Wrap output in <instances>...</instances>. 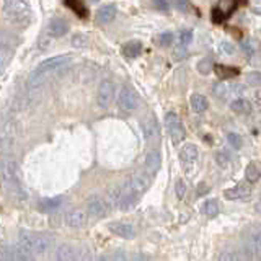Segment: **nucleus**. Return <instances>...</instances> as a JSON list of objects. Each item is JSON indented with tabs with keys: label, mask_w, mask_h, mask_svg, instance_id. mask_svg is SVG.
Wrapping results in <instances>:
<instances>
[{
	"label": "nucleus",
	"mask_w": 261,
	"mask_h": 261,
	"mask_svg": "<svg viewBox=\"0 0 261 261\" xmlns=\"http://www.w3.org/2000/svg\"><path fill=\"white\" fill-rule=\"evenodd\" d=\"M4 16L12 24L24 27L31 20V7L27 0H4Z\"/></svg>",
	"instance_id": "nucleus-3"
},
{
	"label": "nucleus",
	"mask_w": 261,
	"mask_h": 261,
	"mask_svg": "<svg viewBox=\"0 0 261 261\" xmlns=\"http://www.w3.org/2000/svg\"><path fill=\"white\" fill-rule=\"evenodd\" d=\"M12 59H13V49L10 46H0V73L8 67Z\"/></svg>",
	"instance_id": "nucleus-25"
},
{
	"label": "nucleus",
	"mask_w": 261,
	"mask_h": 261,
	"mask_svg": "<svg viewBox=\"0 0 261 261\" xmlns=\"http://www.w3.org/2000/svg\"><path fill=\"white\" fill-rule=\"evenodd\" d=\"M56 261H77V251L69 243H62L56 250Z\"/></svg>",
	"instance_id": "nucleus-18"
},
{
	"label": "nucleus",
	"mask_w": 261,
	"mask_h": 261,
	"mask_svg": "<svg viewBox=\"0 0 261 261\" xmlns=\"http://www.w3.org/2000/svg\"><path fill=\"white\" fill-rule=\"evenodd\" d=\"M243 255L247 261H261V228H250L243 239Z\"/></svg>",
	"instance_id": "nucleus-5"
},
{
	"label": "nucleus",
	"mask_w": 261,
	"mask_h": 261,
	"mask_svg": "<svg viewBox=\"0 0 261 261\" xmlns=\"http://www.w3.org/2000/svg\"><path fill=\"white\" fill-rule=\"evenodd\" d=\"M216 160H217V163L222 168H225L227 165H228V162H230V159H228V153L227 152H219L217 155H216Z\"/></svg>",
	"instance_id": "nucleus-43"
},
{
	"label": "nucleus",
	"mask_w": 261,
	"mask_h": 261,
	"mask_svg": "<svg viewBox=\"0 0 261 261\" xmlns=\"http://www.w3.org/2000/svg\"><path fill=\"white\" fill-rule=\"evenodd\" d=\"M222 18H224V15L220 13L219 8L212 10V21H214V23H220V21H222Z\"/></svg>",
	"instance_id": "nucleus-46"
},
{
	"label": "nucleus",
	"mask_w": 261,
	"mask_h": 261,
	"mask_svg": "<svg viewBox=\"0 0 261 261\" xmlns=\"http://www.w3.org/2000/svg\"><path fill=\"white\" fill-rule=\"evenodd\" d=\"M227 141L228 144H230L233 149H240V147L243 145V141H242V137L239 134H235V133H230L227 136Z\"/></svg>",
	"instance_id": "nucleus-37"
},
{
	"label": "nucleus",
	"mask_w": 261,
	"mask_h": 261,
	"mask_svg": "<svg viewBox=\"0 0 261 261\" xmlns=\"http://www.w3.org/2000/svg\"><path fill=\"white\" fill-rule=\"evenodd\" d=\"M198 155H199V150L194 144H185L181 147V150H179V162H181V167L190 171L194 167L196 160H198Z\"/></svg>",
	"instance_id": "nucleus-12"
},
{
	"label": "nucleus",
	"mask_w": 261,
	"mask_h": 261,
	"mask_svg": "<svg viewBox=\"0 0 261 261\" xmlns=\"http://www.w3.org/2000/svg\"><path fill=\"white\" fill-rule=\"evenodd\" d=\"M69 33V24L62 18H54L47 24V35L51 38H62Z\"/></svg>",
	"instance_id": "nucleus-17"
},
{
	"label": "nucleus",
	"mask_w": 261,
	"mask_h": 261,
	"mask_svg": "<svg viewBox=\"0 0 261 261\" xmlns=\"http://www.w3.org/2000/svg\"><path fill=\"white\" fill-rule=\"evenodd\" d=\"M0 261H18L16 258L13 247H0Z\"/></svg>",
	"instance_id": "nucleus-29"
},
{
	"label": "nucleus",
	"mask_w": 261,
	"mask_h": 261,
	"mask_svg": "<svg viewBox=\"0 0 261 261\" xmlns=\"http://www.w3.org/2000/svg\"><path fill=\"white\" fill-rule=\"evenodd\" d=\"M139 103H141V96H139V93L133 87L124 85L121 88L119 96H118V105L122 111H126V113L134 111L139 108Z\"/></svg>",
	"instance_id": "nucleus-7"
},
{
	"label": "nucleus",
	"mask_w": 261,
	"mask_h": 261,
	"mask_svg": "<svg viewBox=\"0 0 261 261\" xmlns=\"http://www.w3.org/2000/svg\"><path fill=\"white\" fill-rule=\"evenodd\" d=\"M13 251H15V255H16V258H18V261H36V258H35V255L30 251V250H27L23 247V245H20V243H16L15 247H13Z\"/></svg>",
	"instance_id": "nucleus-27"
},
{
	"label": "nucleus",
	"mask_w": 261,
	"mask_h": 261,
	"mask_svg": "<svg viewBox=\"0 0 261 261\" xmlns=\"http://www.w3.org/2000/svg\"><path fill=\"white\" fill-rule=\"evenodd\" d=\"M191 108L196 111V113H204L207 108H209V100L202 93H194L191 95Z\"/></svg>",
	"instance_id": "nucleus-22"
},
{
	"label": "nucleus",
	"mask_w": 261,
	"mask_h": 261,
	"mask_svg": "<svg viewBox=\"0 0 261 261\" xmlns=\"http://www.w3.org/2000/svg\"><path fill=\"white\" fill-rule=\"evenodd\" d=\"M108 228H110L111 233H114L116 237H121V239H126V240L134 239L136 233H137L136 227L129 222H111L108 225Z\"/></svg>",
	"instance_id": "nucleus-14"
},
{
	"label": "nucleus",
	"mask_w": 261,
	"mask_h": 261,
	"mask_svg": "<svg viewBox=\"0 0 261 261\" xmlns=\"http://www.w3.org/2000/svg\"><path fill=\"white\" fill-rule=\"evenodd\" d=\"M142 53V43L137 39H133V41H127V43L122 46V54L129 59H134L139 54Z\"/></svg>",
	"instance_id": "nucleus-20"
},
{
	"label": "nucleus",
	"mask_w": 261,
	"mask_h": 261,
	"mask_svg": "<svg viewBox=\"0 0 261 261\" xmlns=\"http://www.w3.org/2000/svg\"><path fill=\"white\" fill-rule=\"evenodd\" d=\"M87 44H88V39H87L85 35H80V33H77L75 36H72V46L73 47L82 49V47H85Z\"/></svg>",
	"instance_id": "nucleus-36"
},
{
	"label": "nucleus",
	"mask_w": 261,
	"mask_h": 261,
	"mask_svg": "<svg viewBox=\"0 0 261 261\" xmlns=\"http://www.w3.org/2000/svg\"><path fill=\"white\" fill-rule=\"evenodd\" d=\"M173 39H175L173 33H171V31H165V33H162V35H159L157 44L162 46V47H168V46H171V43H173Z\"/></svg>",
	"instance_id": "nucleus-31"
},
{
	"label": "nucleus",
	"mask_w": 261,
	"mask_h": 261,
	"mask_svg": "<svg viewBox=\"0 0 261 261\" xmlns=\"http://www.w3.org/2000/svg\"><path fill=\"white\" fill-rule=\"evenodd\" d=\"M253 13L261 15V7H255V8H253Z\"/></svg>",
	"instance_id": "nucleus-49"
},
{
	"label": "nucleus",
	"mask_w": 261,
	"mask_h": 261,
	"mask_svg": "<svg viewBox=\"0 0 261 261\" xmlns=\"http://www.w3.org/2000/svg\"><path fill=\"white\" fill-rule=\"evenodd\" d=\"M245 178H247L248 183H256L258 179L261 178V171L258 168L256 163H250V165L247 167V170H245Z\"/></svg>",
	"instance_id": "nucleus-28"
},
{
	"label": "nucleus",
	"mask_w": 261,
	"mask_h": 261,
	"mask_svg": "<svg viewBox=\"0 0 261 261\" xmlns=\"http://www.w3.org/2000/svg\"><path fill=\"white\" fill-rule=\"evenodd\" d=\"M250 194H251V186H250V185H247V183H239L237 186L228 188V190H225V191H224L225 199H228V201L245 199V198H248Z\"/></svg>",
	"instance_id": "nucleus-15"
},
{
	"label": "nucleus",
	"mask_w": 261,
	"mask_h": 261,
	"mask_svg": "<svg viewBox=\"0 0 261 261\" xmlns=\"http://www.w3.org/2000/svg\"><path fill=\"white\" fill-rule=\"evenodd\" d=\"M152 4L159 12H163V13L170 12V2H168V0H152Z\"/></svg>",
	"instance_id": "nucleus-41"
},
{
	"label": "nucleus",
	"mask_w": 261,
	"mask_h": 261,
	"mask_svg": "<svg viewBox=\"0 0 261 261\" xmlns=\"http://www.w3.org/2000/svg\"><path fill=\"white\" fill-rule=\"evenodd\" d=\"M114 18H116V7L114 5H103L96 10V21L106 24L111 23Z\"/></svg>",
	"instance_id": "nucleus-19"
},
{
	"label": "nucleus",
	"mask_w": 261,
	"mask_h": 261,
	"mask_svg": "<svg viewBox=\"0 0 261 261\" xmlns=\"http://www.w3.org/2000/svg\"><path fill=\"white\" fill-rule=\"evenodd\" d=\"M242 51L247 54V56H253L256 53V44L255 41H245V43L242 44Z\"/></svg>",
	"instance_id": "nucleus-40"
},
{
	"label": "nucleus",
	"mask_w": 261,
	"mask_h": 261,
	"mask_svg": "<svg viewBox=\"0 0 261 261\" xmlns=\"http://www.w3.org/2000/svg\"><path fill=\"white\" fill-rule=\"evenodd\" d=\"M70 62H72V57L67 54L54 56V57H51V59L43 61L28 77L27 90H39L49 79H51L53 75H56V73H59L61 70H64Z\"/></svg>",
	"instance_id": "nucleus-1"
},
{
	"label": "nucleus",
	"mask_w": 261,
	"mask_h": 261,
	"mask_svg": "<svg viewBox=\"0 0 261 261\" xmlns=\"http://www.w3.org/2000/svg\"><path fill=\"white\" fill-rule=\"evenodd\" d=\"M186 57H188V49H186V46L179 44L178 47L173 49V59L175 61H183V59H186Z\"/></svg>",
	"instance_id": "nucleus-38"
},
{
	"label": "nucleus",
	"mask_w": 261,
	"mask_h": 261,
	"mask_svg": "<svg viewBox=\"0 0 261 261\" xmlns=\"http://www.w3.org/2000/svg\"><path fill=\"white\" fill-rule=\"evenodd\" d=\"M175 193H176V196H178V199H181V201L186 199V196H188V186H186V183L183 181V179H176Z\"/></svg>",
	"instance_id": "nucleus-33"
},
{
	"label": "nucleus",
	"mask_w": 261,
	"mask_h": 261,
	"mask_svg": "<svg viewBox=\"0 0 261 261\" xmlns=\"http://www.w3.org/2000/svg\"><path fill=\"white\" fill-rule=\"evenodd\" d=\"M15 133H16L15 121L8 119L2 127V134H0V153L12 152L13 145H15Z\"/></svg>",
	"instance_id": "nucleus-8"
},
{
	"label": "nucleus",
	"mask_w": 261,
	"mask_h": 261,
	"mask_svg": "<svg viewBox=\"0 0 261 261\" xmlns=\"http://www.w3.org/2000/svg\"><path fill=\"white\" fill-rule=\"evenodd\" d=\"M18 243L23 245L24 248L30 250L33 255H44L51 248L53 240L46 233H36V232H20Z\"/></svg>",
	"instance_id": "nucleus-4"
},
{
	"label": "nucleus",
	"mask_w": 261,
	"mask_h": 261,
	"mask_svg": "<svg viewBox=\"0 0 261 261\" xmlns=\"http://www.w3.org/2000/svg\"><path fill=\"white\" fill-rule=\"evenodd\" d=\"M141 126H142V133L147 142H157L160 139V126H159L157 118H155V114H149L147 118H144Z\"/></svg>",
	"instance_id": "nucleus-11"
},
{
	"label": "nucleus",
	"mask_w": 261,
	"mask_h": 261,
	"mask_svg": "<svg viewBox=\"0 0 261 261\" xmlns=\"http://www.w3.org/2000/svg\"><path fill=\"white\" fill-rule=\"evenodd\" d=\"M175 5L178 7V10L183 12V13L191 10V5H190V2H188V0H175Z\"/></svg>",
	"instance_id": "nucleus-44"
},
{
	"label": "nucleus",
	"mask_w": 261,
	"mask_h": 261,
	"mask_svg": "<svg viewBox=\"0 0 261 261\" xmlns=\"http://www.w3.org/2000/svg\"><path fill=\"white\" fill-rule=\"evenodd\" d=\"M92 2H100V0H92Z\"/></svg>",
	"instance_id": "nucleus-51"
},
{
	"label": "nucleus",
	"mask_w": 261,
	"mask_h": 261,
	"mask_svg": "<svg viewBox=\"0 0 261 261\" xmlns=\"http://www.w3.org/2000/svg\"><path fill=\"white\" fill-rule=\"evenodd\" d=\"M201 211H202V214L206 216V217H211V219L212 217H217L219 212H220L217 199H207V201H204L202 206H201Z\"/></svg>",
	"instance_id": "nucleus-24"
},
{
	"label": "nucleus",
	"mask_w": 261,
	"mask_h": 261,
	"mask_svg": "<svg viewBox=\"0 0 261 261\" xmlns=\"http://www.w3.org/2000/svg\"><path fill=\"white\" fill-rule=\"evenodd\" d=\"M165 126H167V133L171 139L173 145H178L181 141H185V136H186V130L183 122L179 121L178 114L175 111H170L165 114Z\"/></svg>",
	"instance_id": "nucleus-6"
},
{
	"label": "nucleus",
	"mask_w": 261,
	"mask_h": 261,
	"mask_svg": "<svg viewBox=\"0 0 261 261\" xmlns=\"http://www.w3.org/2000/svg\"><path fill=\"white\" fill-rule=\"evenodd\" d=\"M95 261H110V258H108V256H105V255H101V256H98Z\"/></svg>",
	"instance_id": "nucleus-48"
},
{
	"label": "nucleus",
	"mask_w": 261,
	"mask_h": 261,
	"mask_svg": "<svg viewBox=\"0 0 261 261\" xmlns=\"http://www.w3.org/2000/svg\"><path fill=\"white\" fill-rule=\"evenodd\" d=\"M193 41V31L191 30H181L178 35V43L181 46H188Z\"/></svg>",
	"instance_id": "nucleus-34"
},
{
	"label": "nucleus",
	"mask_w": 261,
	"mask_h": 261,
	"mask_svg": "<svg viewBox=\"0 0 261 261\" xmlns=\"http://www.w3.org/2000/svg\"><path fill=\"white\" fill-rule=\"evenodd\" d=\"M212 69H214V64H212V61L209 59V57L198 62V72L201 73V75H209V73L212 72Z\"/></svg>",
	"instance_id": "nucleus-30"
},
{
	"label": "nucleus",
	"mask_w": 261,
	"mask_h": 261,
	"mask_svg": "<svg viewBox=\"0 0 261 261\" xmlns=\"http://www.w3.org/2000/svg\"><path fill=\"white\" fill-rule=\"evenodd\" d=\"M64 220H65V224H67L69 227L80 228V227H84L87 224V212L82 211V209H72V211L67 212V214H65Z\"/></svg>",
	"instance_id": "nucleus-16"
},
{
	"label": "nucleus",
	"mask_w": 261,
	"mask_h": 261,
	"mask_svg": "<svg viewBox=\"0 0 261 261\" xmlns=\"http://www.w3.org/2000/svg\"><path fill=\"white\" fill-rule=\"evenodd\" d=\"M0 183H2L5 190L18 201L28 199V193L23 186L21 171L16 162L13 160L0 162Z\"/></svg>",
	"instance_id": "nucleus-2"
},
{
	"label": "nucleus",
	"mask_w": 261,
	"mask_h": 261,
	"mask_svg": "<svg viewBox=\"0 0 261 261\" xmlns=\"http://www.w3.org/2000/svg\"><path fill=\"white\" fill-rule=\"evenodd\" d=\"M110 261H129V258H127V255H126L124 251L118 250V251H114L113 255H111Z\"/></svg>",
	"instance_id": "nucleus-45"
},
{
	"label": "nucleus",
	"mask_w": 261,
	"mask_h": 261,
	"mask_svg": "<svg viewBox=\"0 0 261 261\" xmlns=\"http://www.w3.org/2000/svg\"><path fill=\"white\" fill-rule=\"evenodd\" d=\"M133 261H144V258H141V256H136V258H134Z\"/></svg>",
	"instance_id": "nucleus-50"
},
{
	"label": "nucleus",
	"mask_w": 261,
	"mask_h": 261,
	"mask_svg": "<svg viewBox=\"0 0 261 261\" xmlns=\"http://www.w3.org/2000/svg\"><path fill=\"white\" fill-rule=\"evenodd\" d=\"M247 82L251 85H261V72L253 70L247 73Z\"/></svg>",
	"instance_id": "nucleus-39"
},
{
	"label": "nucleus",
	"mask_w": 261,
	"mask_h": 261,
	"mask_svg": "<svg viewBox=\"0 0 261 261\" xmlns=\"http://www.w3.org/2000/svg\"><path fill=\"white\" fill-rule=\"evenodd\" d=\"M219 49H220V53L227 56H232L235 53V46L232 43H228V41H222V43L219 44Z\"/></svg>",
	"instance_id": "nucleus-42"
},
{
	"label": "nucleus",
	"mask_w": 261,
	"mask_h": 261,
	"mask_svg": "<svg viewBox=\"0 0 261 261\" xmlns=\"http://www.w3.org/2000/svg\"><path fill=\"white\" fill-rule=\"evenodd\" d=\"M87 211L93 219H105L110 212V204L101 196H90L87 201Z\"/></svg>",
	"instance_id": "nucleus-10"
},
{
	"label": "nucleus",
	"mask_w": 261,
	"mask_h": 261,
	"mask_svg": "<svg viewBox=\"0 0 261 261\" xmlns=\"http://www.w3.org/2000/svg\"><path fill=\"white\" fill-rule=\"evenodd\" d=\"M65 4H67L77 15H80V16H87L85 5L82 4V0H65Z\"/></svg>",
	"instance_id": "nucleus-32"
},
{
	"label": "nucleus",
	"mask_w": 261,
	"mask_h": 261,
	"mask_svg": "<svg viewBox=\"0 0 261 261\" xmlns=\"http://www.w3.org/2000/svg\"><path fill=\"white\" fill-rule=\"evenodd\" d=\"M227 88H228V87H222V93H224V96L228 93V90H227ZM214 92H216V95H220V87H219V85L214 88Z\"/></svg>",
	"instance_id": "nucleus-47"
},
{
	"label": "nucleus",
	"mask_w": 261,
	"mask_h": 261,
	"mask_svg": "<svg viewBox=\"0 0 261 261\" xmlns=\"http://www.w3.org/2000/svg\"><path fill=\"white\" fill-rule=\"evenodd\" d=\"M214 70H216V75H217L220 80L233 79V77L239 75V69H237V67H230V65L217 64V65H214Z\"/></svg>",
	"instance_id": "nucleus-21"
},
{
	"label": "nucleus",
	"mask_w": 261,
	"mask_h": 261,
	"mask_svg": "<svg viewBox=\"0 0 261 261\" xmlns=\"http://www.w3.org/2000/svg\"><path fill=\"white\" fill-rule=\"evenodd\" d=\"M219 261H240V256L235 250H225L220 253Z\"/></svg>",
	"instance_id": "nucleus-35"
},
{
	"label": "nucleus",
	"mask_w": 261,
	"mask_h": 261,
	"mask_svg": "<svg viewBox=\"0 0 261 261\" xmlns=\"http://www.w3.org/2000/svg\"><path fill=\"white\" fill-rule=\"evenodd\" d=\"M64 202V199L61 196H57V198H49V199H44L39 202V209L44 211V212H49V211H56L57 207H61V204Z\"/></svg>",
	"instance_id": "nucleus-26"
},
{
	"label": "nucleus",
	"mask_w": 261,
	"mask_h": 261,
	"mask_svg": "<svg viewBox=\"0 0 261 261\" xmlns=\"http://www.w3.org/2000/svg\"><path fill=\"white\" fill-rule=\"evenodd\" d=\"M114 93H116V85L111 80H103L96 92V103L100 108H108L114 100Z\"/></svg>",
	"instance_id": "nucleus-9"
},
{
	"label": "nucleus",
	"mask_w": 261,
	"mask_h": 261,
	"mask_svg": "<svg viewBox=\"0 0 261 261\" xmlns=\"http://www.w3.org/2000/svg\"><path fill=\"white\" fill-rule=\"evenodd\" d=\"M162 165V155L159 149H150L145 153V160H144V167H145V173H149L152 178L157 175V171L160 170Z\"/></svg>",
	"instance_id": "nucleus-13"
},
{
	"label": "nucleus",
	"mask_w": 261,
	"mask_h": 261,
	"mask_svg": "<svg viewBox=\"0 0 261 261\" xmlns=\"http://www.w3.org/2000/svg\"><path fill=\"white\" fill-rule=\"evenodd\" d=\"M230 108L237 114H248V113H251V103L240 96V98H235V100L230 103Z\"/></svg>",
	"instance_id": "nucleus-23"
}]
</instances>
